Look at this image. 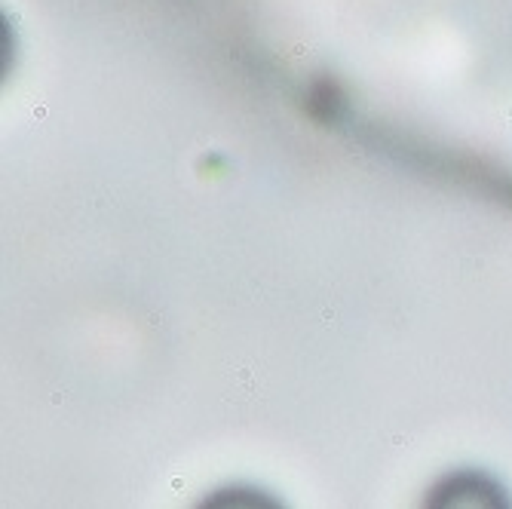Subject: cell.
Listing matches in <instances>:
<instances>
[{"label": "cell", "mask_w": 512, "mask_h": 509, "mask_svg": "<svg viewBox=\"0 0 512 509\" xmlns=\"http://www.w3.org/2000/svg\"><path fill=\"white\" fill-rule=\"evenodd\" d=\"M500 488L482 476H451L433 497V506H500Z\"/></svg>", "instance_id": "1"}]
</instances>
